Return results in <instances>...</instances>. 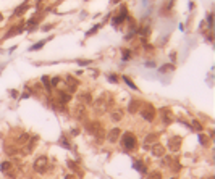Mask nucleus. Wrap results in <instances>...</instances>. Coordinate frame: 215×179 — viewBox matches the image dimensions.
I'll return each instance as SVG.
<instances>
[{
  "label": "nucleus",
  "mask_w": 215,
  "mask_h": 179,
  "mask_svg": "<svg viewBox=\"0 0 215 179\" xmlns=\"http://www.w3.org/2000/svg\"><path fill=\"white\" fill-rule=\"evenodd\" d=\"M42 45H44V42H37L36 45H33V47H31V50H33V52H34V50H37V49H41Z\"/></svg>",
  "instance_id": "14"
},
{
  "label": "nucleus",
  "mask_w": 215,
  "mask_h": 179,
  "mask_svg": "<svg viewBox=\"0 0 215 179\" xmlns=\"http://www.w3.org/2000/svg\"><path fill=\"white\" fill-rule=\"evenodd\" d=\"M34 170H36L37 173H45V170H47V157L37 158L36 163H34Z\"/></svg>",
  "instance_id": "2"
},
{
  "label": "nucleus",
  "mask_w": 215,
  "mask_h": 179,
  "mask_svg": "<svg viewBox=\"0 0 215 179\" xmlns=\"http://www.w3.org/2000/svg\"><path fill=\"white\" fill-rule=\"evenodd\" d=\"M10 168H12V163L5 161V163H2V166H0V170H2V171H8Z\"/></svg>",
  "instance_id": "10"
},
{
  "label": "nucleus",
  "mask_w": 215,
  "mask_h": 179,
  "mask_svg": "<svg viewBox=\"0 0 215 179\" xmlns=\"http://www.w3.org/2000/svg\"><path fill=\"white\" fill-rule=\"evenodd\" d=\"M170 163H171V158H168V157H167V158H163L162 165H170Z\"/></svg>",
  "instance_id": "16"
},
{
  "label": "nucleus",
  "mask_w": 215,
  "mask_h": 179,
  "mask_svg": "<svg viewBox=\"0 0 215 179\" xmlns=\"http://www.w3.org/2000/svg\"><path fill=\"white\" fill-rule=\"evenodd\" d=\"M136 110H138V100H133V102L130 103V111H131V113H134Z\"/></svg>",
  "instance_id": "8"
},
{
  "label": "nucleus",
  "mask_w": 215,
  "mask_h": 179,
  "mask_svg": "<svg viewBox=\"0 0 215 179\" xmlns=\"http://www.w3.org/2000/svg\"><path fill=\"white\" fill-rule=\"evenodd\" d=\"M121 118V113H120V111H118V113H113V119H120Z\"/></svg>",
  "instance_id": "18"
},
{
  "label": "nucleus",
  "mask_w": 215,
  "mask_h": 179,
  "mask_svg": "<svg viewBox=\"0 0 215 179\" xmlns=\"http://www.w3.org/2000/svg\"><path fill=\"white\" fill-rule=\"evenodd\" d=\"M171 179H176V178H171Z\"/></svg>",
  "instance_id": "24"
},
{
  "label": "nucleus",
  "mask_w": 215,
  "mask_h": 179,
  "mask_svg": "<svg viewBox=\"0 0 215 179\" xmlns=\"http://www.w3.org/2000/svg\"><path fill=\"white\" fill-rule=\"evenodd\" d=\"M128 57H130V52H125V53H123V58H125V60H126Z\"/></svg>",
  "instance_id": "22"
},
{
  "label": "nucleus",
  "mask_w": 215,
  "mask_h": 179,
  "mask_svg": "<svg viewBox=\"0 0 215 179\" xmlns=\"http://www.w3.org/2000/svg\"><path fill=\"white\" fill-rule=\"evenodd\" d=\"M125 81H126V84L130 85V87H131V89H133V90H138V89H136V85H134L133 82H131V79H128V77L125 76Z\"/></svg>",
  "instance_id": "13"
},
{
  "label": "nucleus",
  "mask_w": 215,
  "mask_h": 179,
  "mask_svg": "<svg viewBox=\"0 0 215 179\" xmlns=\"http://www.w3.org/2000/svg\"><path fill=\"white\" fill-rule=\"evenodd\" d=\"M118 136H120V129H118V127H115V129H112V131H110V134H109V140H110V142H117Z\"/></svg>",
  "instance_id": "6"
},
{
  "label": "nucleus",
  "mask_w": 215,
  "mask_h": 179,
  "mask_svg": "<svg viewBox=\"0 0 215 179\" xmlns=\"http://www.w3.org/2000/svg\"><path fill=\"white\" fill-rule=\"evenodd\" d=\"M147 179H162V174L155 171V173H150V174H149V178H147Z\"/></svg>",
  "instance_id": "9"
},
{
  "label": "nucleus",
  "mask_w": 215,
  "mask_h": 179,
  "mask_svg": "<svg viewBox=\"0 0 215 179\" xmlns=\"http://www.w3.org/2000/svg\"><path fill=\"white\" fill-rule=\"evenodd\" d=\"M134 168H136L138 171H141V173H146V166H144L141 161H136V163H134Z\"/></svg>",
  "instance_id": "7"
},
{
  "label": "nucleus",
  "mask_w": 215,
  "mask_h": 179,
  "mask_svg": "<svg viewBox=\"0 0 215 179\" xmlns=\"http://www.w3.org/2000/svg\"><path fill=\"white\" fill-rule=\"evenodd\" d=\"M58 82H60V79H58V77H53V79H52V85L58 84Z\"/></svg>",
  "instance_id": "20"
},
{
  "label": "nucleus",
  "mask_w": 215,
  "mask_h": 179,
  "mask_svg": "<svg viewBox=\"0 0 215 179\" xmlns=\"http://www.w3.org/2000/svg\"><path fill=\"white\" fill-rule=\"evenodd\" d=\"M123 145H125L126 150H133L134 147H136V137L131 132H126L123 136Z\"/></svg>",
  "instance_id": "1"
},
{
  "label": "nucleus",
  "mask_w": 215,
  "mask_h": 179,
  "mask_svg": "<svg viewBox=\"0 0 215 179\" xmlns=\"http://www.w3.org/2000/svg\"><path fill=\"white\" fill-rule=\"evenodd\" d=\"M155 139H157V134H150V136H147V137H146V142H154V140H155Z\"/></svg>",
  "instance_id": "11"
},
{
  "label": "nucleus",
  "mask_w": 215,
  "mask_h": 179,
  "mask_svg": "<svg viewBox=\"0 0 215 179\" xmlns=\"http://www.w3.org/2000/svg\"><path fill=\"white\" fill-rule=\"evenodd\" d=\"M68 166L71 168V170H76V165H74L73 161H68Z\"/></svg>",
  "instance_id": "19"
},
{
  "label": "nucleus",
  "mask_w": 215,
  "mask_h": 179,
  "mask_svg": "<svg viewBox=\"0 0 215 179\" xmlns=\"http://www.w3.org/2000/svg\"><path fill=\"white\" fill-rule=\"evenodd\" d=\"M192 126H194L196 131H201V129H202V127H201V124H199L197 121H192Z\"/></svg>",
  "instance_id": "15"
},
{
  "label": "nucleus",
  "mask_w": 215,
  "mask_h": 179,
  "mask_svg": "<svg viewBox=\"0 0 215 179\" xmlns=\"http://www.w3.org/2000/svg\"><path fill=\"white\" fill-rule=\"evenodd\" d=\"M65 179H74V176H66Z\"/></svg>",
  "instance_id": "23"
},
{
  "label": "nucleus",
  "mask_w": 215,
  "mask_h": 179,
  "mask_svg": "<svg viewBox=\"0 0 215 179\" xmlns=\"http://www.w3.org/2000/svg\"><path fill=\"white\" fill-rule=\"evenodd\" d=\"M152 153H154L155 157H163V153H165V148H163L160 144H157V145L152 147Z\"/></svg>",
  "instance_id": "5"
},
{
  "label": "nucleus",
  "mask_w": 215,
  "mask_h": 179,
  "mask_svg": "<svg viewBox=\"0 0 215 179\" xmlns=\"http://www.w3.org/2000/svg\"><path fill=\"white\" fill-rule=\"evenodd\" d=\"M110 81H112V82H117V81H118V77L115 76V74H110Z\"/></svg>",
  "instance_id": "17"
},
{
  "label": "nucleus",
  "mask_w": 215,
  "mask_h": 179,
  "mask_svg": "<svg viewBox=\"0 0 215 179\" xmlns=\"http://www.w3.org/2000/svg\"><path fill=\"white\" fill-rule=\"evenodd\" d=\"M201 144H204V145H205V144H207V137H204V136H201Z\"/></svg>",
  "instance_id": "21"
},
{
  "label": "nucleus",
  "mask_w": 215,
  "mask_h": 179,
  "mask_svg": "<svg viewBox=\"0 0 215 179\" xmlns=\"http://www.w3.org/2000/svg\"><path fill=\"white\" fill-rule=\"evenodd\" d=\"M25 8H28V3H23V5L20 7V8H16V12H15V13H16V15H21Z\"/></svg>",
  "instance_id": "12"
},
{
  "label": "nucleus",
  "mask_w": 215,
  "mask_h": 179,
  "mask_svg": "<svg viewBox=\"0 0 215 179\" xmlns=\"http://www.w3.org/2000/svg\"><path fill=\"white\" fill-rule=\"evenodd\" d=\"M180 144H181V139H180V137H173L170 142H168V147H170V150H178Z\"/></svg>",
  "instance_id": "4"
},
{
  "label": "nucleus",
  "mask_w": 215,
  "mask_h": 179,
  "mask_svg": "<svg viewBox=\"0 0 215 179\" xmlns=\"http://www.w3.org/2000/svg\"><path fill=\"white\" fill-rule=\"evenodd\" d=\"M210 179H214V178H210Z\"/></svg>",
  "instance_id": "25"
},
{
  "label": "nucleus",
  "mask_w": 215,
  "mask_h": 179,
  "mask_svg": "<svg viewBox=\"0 0 215 179\" xmlns=\"http://www.w3.org/2000/svg\"><path fill=\"white\" fill-rule=\"evenodd\" d=\"M141 113H142V118H146L147 121H152L154 119V115H155V111H154V108L150 105H146L144 108L141 110Z\"/></svg>",
  "instance_id": "3"
}]
</instances>
